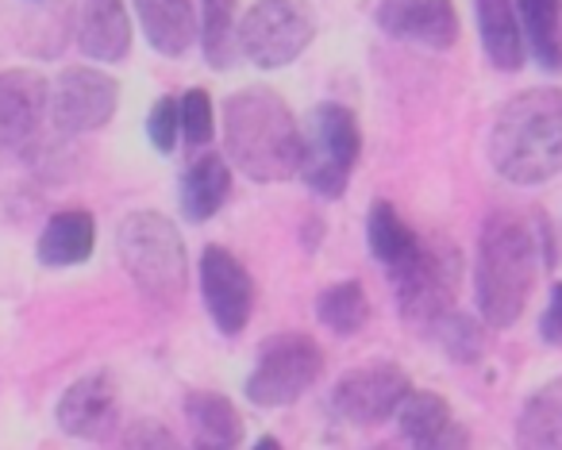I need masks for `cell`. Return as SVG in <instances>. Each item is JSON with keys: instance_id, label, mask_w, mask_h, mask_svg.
<instances>
[{"instance_id": "1", "label": "cell", "mask_w": 562, "mask_h": 450, "mask_svg": "<svg viewBox=\"0 0 562 450\" xmlns=\"http://www.w3.org/2000/svg\"><path fill=\"white\" fill-rule=\"evenodd\" d=\"M301 127L273 89L250 86L224 101V158L250 181H285L301 173Z\"/></svg>"}, {"instance_id": "2", "label": "cell", "mask_w": 562, "mask_h": 450, "mask_svg": "<svg viewBox=\"0 0 562 450\" xmlns=\"http://www.w3.org/2000/svg\"><path fill=\"white\" fill-rule=\"evenodd\" d=\"M490 162L508 185H543L562 173V89L508 97L490 127Z\"/></svg>"}, {"instance_id": "3", "label": "cell", "mask_w": 562, "mask_h": 450, "mask_svg": "<svg viewBox=\"0 0 562 450\" xmlns=\"http://www.w3.org/2000/svg\"><path fill=\"white\" fill-rule=\"evenodd\" d=\"M539 235L516 212H490L477 235L474 258V296L477 312L490 327L505 331L528 308V296L539 278Z\"/></svg>"}, {"instance_id": "4", "label": "cell", "mask_w": 562, "mask_h": 450, "mask_svg": "<svg viewBox=\"0 0 562 450\" xmlns=\"http://www.w3.org/2000/svg\"><path fill=\"white\" fill-rule=\"evenodd\" d=\"M116 250L135 289L155 304H181L189 289V255L181 232L162 212H127L116 227Z\"/></svg>"}, {"instance_id": "5", "label": "cell", "mask_w": 562, "mask_h": 450, "mask_svg": "<svg viewBox=\"0 0 562 450\" xmlns=\"http://www.w3.org/2000/svg\"><path fill=\"white\" fill-rule=\"evenodd\" d=\"M301 178L324 201H336L351 185V170L359 162L362 132L351 109L336 101H324L308 112V124L301 132Z\"/></svg>"}, {"instance_id": "6", "label": "cell", "mask_w": 562, "mask_h": 450, "mask_svg": "<svg viewBox=\"0 0 562 450\" xmlns=\"http://www.w3.org/2000/svg\"><path fill=\"white\" fill-rule=\"evenodd\" d=\"M324 373V350L313 335L281 331L258 342L255 370L247 373V396L258 408H290Z\"/></svg>"}, {"instance_id": "7", "label": "cell", "mask_w": 562, "mask_h": 450, "mask_svg": "<svg viewBox=\"0 0 562 450\" xmlns=\"http://www.w3.org/2000/svg\"><path fill=\"white\" fill-rule=\"evenodd\" d=\"M316 16L305 0H255L239 16V50L258 70H285L308 50Z\"/></svg>"}, {"instance_id": "8", "label": "cell", "mask_w": 562, "mask_h": 450, "mask_svg": "<svg viewBox=\"0 0 562 450\" xmlns=\"http://www.w3.org/2000/svg\"><path fill=\"white\" fill-rule=\"evenodd\" d=\"M462 281V258L459 250L447 239H420V250L416 258L405 266V270L393 278L397 285V308L405 319L420 327H431L439 316H447L454 304V293H459Z\"/></svg>"}, {"instance_id": "9", "label": "cell", "mask_w": 562, "mask_h": 450, "mask_svg": "<svg viewBox=\"0 0 562 450\" xmlns=\"http://www.w3.org/2000/svg\"><path fill=\"white\" fill-rule=\"evenodd\" d=\"M120 104V86L112 74L93 66H66L50 86V120L63 135L101 132Z\"/></svg>"}, {"instance_id": "10", "label": "cell", "mask_w": 562, "mask_h": 450, "mask_svg": "<svg viewBox=\"0 0 562 450\" xmlns=\"http://www.w3.org/2000/svg\"><path fill=\"white\" fill-rule=\"evenodd\" d=\"M408 393H413V385H408V373L401 365L374 362V365H362V370L344 373L336 381L331 408L344 419H351V424L374 427L397 416V408L405 404Z\"/></svg>"}, {"instance_id": "11", "label": "cell", "mask_w": 562, "mask_h": 450, "mask_svg": "<svg viewBox=\"0 0 562 450\" xmlns=\"http://www.w3.org/2000/svg\"><path fill=\"white\" fill-rule=\"evenodd\" d=\"M201 296L209 308L212 324L224 335H239L255 312V281L247 266L232 255L227 247L209 243L201 255Z\"/></svg>"}, {"instance_id": "12", "label": "cell", "mask_w": 562, "mask_h": 450, "mask_svg": "<svg viewBox=\"0 0 562 450\" xmlns=\"http://www.w3.org/2000/svg\"><path fill=\"white\" fill-rule=\"evenodd\" d=\"M374 24L397 43L451 50L459 43V12L451 0H382Z\"/></svg>"}, {"instance_id": "13", "label": "cell", "mask_w": 562, "mask_h": 450, "mask_svg": "<svg viewBox=\"0 0 562 450\" xmlns=\"http://www.w3.org/2000/svg\"><path fill=\"white\" fill-rule=\"evenodd\" d=\"M120 416V393L116 381H112L109 370H97L78 378L63 396H58L55 419L70 439H86L97 442L116 427Z\"/></svg>"}, {"instance_id": "14", "label": "cell", "mask_w": 562, "mask_h": 450, "mask_svg": "<svg viewBox=\"0 0 562 450\" xmlns=\"http://www.w3.org/2000/svg\"><path fill=\"white\" fill-rule=\"evenodd\" d=\"M50 112V86L35 70L0 74V150H16L32 143Z\"/></svg>"}, {"instance_id": "15", "label": "cell", "mask_w": 562, "mask_h": 450, "mask_svg": "<svg viewBox=\"0 0 562 450\" xmlns=\"http://www.w3.org/2000/svg\"><path fill=\"white\" fill-rule=\"evenodd\" d=\"M401 435L413 450H470V431L454 419L447 396L413 389L397 408Z\"/></svg>"}, {"instance_id": "16", "label": "cell", "mask_w": 562, "mask_h": 450, "mask_svg": "<svg viewBox=\"0 0 562 450\" xmlns=\"http://www.w3.org/2000/svg\"><path fill=\"white\" fill-rule=\"evenodd\" d=\"M78 47L93 63H124L132 55V16L124 0H81Z\"/></svg>"}, {"instance_id": "17", "label": "cell", "mask_w": 562, "mask_h": 450, "mask_svg": "<svg viewBox=\"0 0 562 450\" xmlns=\"http://www.w3.org/2000/svg\"><path fill=\"white\" fill-rule=\"evenodd\" d=\"M132 4L143 35L162 58H181L201 40L193 0H132Z\"/></svg>"}, {"instance_id": "18", "label": "cell", "mask_w": 562, "mask_h": 450, "mask_svg": "<svg viewBox=\"0 0 562 450\" xmlns=\"http://www.w3.org/2000/svg\"><path fill=\"white\" fill-rule=\"evenodd\" d=\"M186 419L193 442L189 450H239L243 447V419L239 408L224 393L196 389L186 396Z\"/></svg>"}, {"instance_id": "19", "label": "cell", "mask_w": 562, "mask_h": 450, "mask_svg": "<svg viewBox=\"0 0 562 450\" xmlns=\"http://www.w3.org/2000/svg\"><path fill=\"white\" fill-rule=\"evenodd\" d=\"M474 16L485 58L505 74L520 70L528 63V47H524L520 16H516L513 0H474Z\"/></svg>"}, {"instance_id": "20", "label": "cell", "mask_w": 562, "mask_h": 450, "mask_svg": "<svg viewBox=\"0 0 562 450\" xmlns=\"http://www.w3.org/2000/svg\"><path fill=\"white\" fill-rule=\"evenodd\" d=\"M93 243H97V220L81 209H66L47 220L35 255H40V262L47 270H66V266L89 262Z\"/></svg>"}, {"instance_id": "21", "label": "cell", "mask_w": 562, "mask_h": 450, "mask_svg": "<svg viewBox=\"0 0 562 450\" xmlns=\"http://www.w3.org/2000/svg\"><path fill=\"white\" fill-rule=\"evenodd\" d=\"M232 196V166L216 150H204L186 173H181V212L189 224L212 220Z\"/></svg>"}, {"instance_id": "22", "label": "cell", "mask_w": 562, "mask_h": 450, "mask_svg": "<svg viewBox=\"0 0 562 450\" xmlns=\"http://www.w3.org/2000/svg\"><path fill=\"white\" fill-rule=\"evenodd\" d=\"M367 247H370V255L385 266V273L397 278L416 258L420 239H416L413 227L397 216V209H393L390 201H374V209L367 212Z\"/></svg>"}, {"instance_id": "23", "label": "cell", "mask_w": 562, "mask_h": 450, "mask_svg": "<svg viewBox=\"0 0 562 450\" xmlns=\"http://www.w3.org/2000/svg\"><path fill=\"white\" fill-rule=\"evenodd\" d=\"M524 47L547 74L562 70V0H516Z\"/></svg>"}, {"instance_id": "24", "label": "cell", "mask_w": 562, "mask_h": 450, "mask_svg": "<svg viewBox=\"0 0 562 450\" xmlns=\"http://www.w3.org/2000/svg\"><path fill=\"white\" fill-rule=\"evenodd\" d=\"M516 450H562V378L528 396L516 419Z\"/></svg>"}, {"instance_id": "25", "label": "cell", "mask_w": 562, "mask_h": 450, "mask_svg": "<svg viewBox=\"0 0 562 450\" xmlns=\"http://www.w3.org/2000/svg\"><path fill=\"white\" fill-rule=\"evenodd\" d=\"M201 50L212 70H227L239 50V4L235 0H201Z\"/></svg>"}, {"instance_id": "26", "label": "cell", "mask_w": 562, "mask_h": 450, "mask_svg": "<svg viewBox=\"0 0 562 450\" xmlns=\"http://www.w3.org/2000/svg\"><path fill=\"white\" fill-rule=\"evenodd\" d=\"M316 319L336 335H359L370 319V296L362 281H336L316 301Z\"/></svg>"}, {"instance_id": "27", "label": "cell", "mask_w": 562, "mask_h": 450, "mask_svg": "<svg viewBox=\"0 0 562 450\" xmlns=\"http://www.w3.org/2000/svg\"><path fill=\"white\" fill-rule=\"evenodd\" d=\"M431 327H436L439 347H443L454 362H477V355H482V327H477L474 316H462V312L451 308Z\"/></svg>"}, {"instance_id": "28", "label": "cell", "mask_w": 562, "mask_h": 450, "mask_svg": "<svg viewBox=\"0 0 562 450\" xmlns=\"http://www.w3.org/2000/svg\"><path fill=\"white\" fill-rule=\"evenodd\" d=\"M181 116V135H186L189 147H209L212 135H216V112H212V97L204 89H189L178 101Z\"/></svg>"}, {"instance_id": "29", "label": "cell", "mask_w": 562, "mask_h": 450, "mask_svg": "<svg viewBox=\"0 0 562 450\" xmlns=\"http://www.w3.org/2000/svg\"><path fill=\"white\" fill-rule=\"evenodd\" d=\"M147 139L158 155H170L181 139V116H178V101L173 97H158L150 104V116H147Z\"/></svg>"}, {"instance_id": "30", "label": "cell", "mask_w": 562, "mask_h": 450, "mask_svg": "<svg viewBox=\"0 0 562 450\" xmlns=\"http://www.w3.org/2000/svg\"><path fill=\"white\" fill-rule=\"evenodd\" d=\"M120 450H186V447H181L178 435L158 424V419H135V424L127 427Z\"/></svg>"}, {"instance_id": "31", "label": "cell", "mask_w": 562, "mask_h": 450, "mask_svg": "<svg viewBox=\"0 0 562 450\" xmlns=\"http://www.w3.org/2000/svg\"><path fill=\"white\" fill-rule=\"evenodd\" d=\"M539 335H543V342H562V281L551 285V301L539 316Z\"/></svg>"}, {"instance_id": "32", "label": "cell", "mask_w": 562, "mask_h": 450, "mask_svg": "<svg viewBox=\"0 0 562 450\" xmlns=\"http://www.w3.org/2000/svg\"><path fill=\"white\" fill-rule=\"evenodd\" d=\"M250 450H281V442L273 439V435H262V439H258V442H255V447H250Z\"/></svg>"}]
</instances>
